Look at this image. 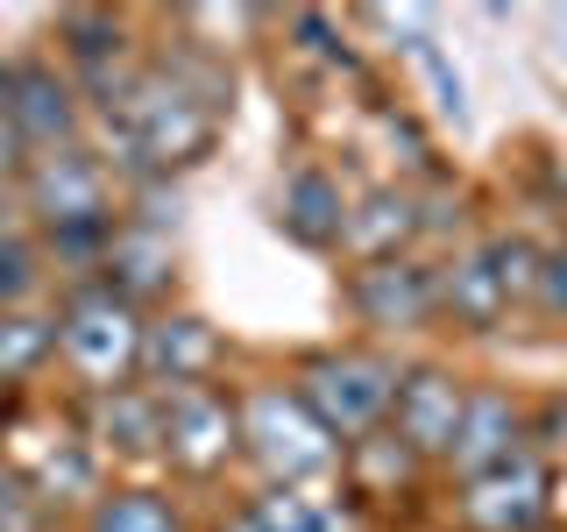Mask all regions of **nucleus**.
Listing matches in <instances>:
<instances>
[{
	"label": "nucleus",
	"mask_w": 567,
	"mask_h": 532,
	"mask_svg": "<svg viewBox=\"0 0 567 532\" xmlns=\"http://www.w3.org/2000/svg\"><path fill=\"white\" fill-rule=\"evenodd\" d=\"M106 129L142 171H171L213 142V100H199L177 71H128L106 93Z\"/></svg>",
	"instance_id": "1"
},
{
	"label": "nucleus",
	"mask_w": 567,
	"mask_h": 532,
	"mask_svg": "<svg viewBox=\"0 0 567 532\" xmlns=\"http://www.w3.org/2000/svg\"><path fill=\"white\" fill-rule=\"evenodd\" d=\"M235 412H241V454L256 461L277 490L312 483V475H327L333 461H341V440H333L327 426L312 419V405L284 383H248L235 398Z\"/></svg>",
	"instance_id": "2"
},
{
	"label": "nucleus",
	"mask_w": 567,
	"mask_h": 532,
	"mask_svg": "<svg viewBox=\"0 0 567 532\" xmlns=\"http://www.w3.org/2000/svg\"><path fill=\"white\" fill-rule=\"evenodd\" d=\"M58 362L93 390V398L135 383V369H142V306H128V298L106 291V284L71 291L64 313H58Z\"/></svg>",
	"instance_id": "3"
},
{
	"label": "nucleus",
	"mask_w": 567,
	"mask_h": 532,
	"mask_svg": "<svg viewBox=\"0 0 567 532\" xmlns=\"http://www.w3.org/2000/svg\"><path fill=\"white\" fill-rule=\"evenodd\" d=\"M22 192H29V213L58 235V248H100L114 242V200H106V171L93 150H43L29 156L22 171Z\"/></svg>",
	"instance_id": "4"
},
{
	"label": "nucleus",
	"mask_w": 567,
	"mask_h": 532,
	"mask_svg": "<svg viewBox=\"0 0 567 532\" xmlns=\"http://www.w3.org/2000/svg\"><path fill=\"white\" fill-rule=\"evenodd\" d=\"M298 398L312 405V419L327 426L333 440H362L390 426V398H398V369L369 348H333V355H312L298 369Z\"/></svg>",
	"instance_id": "5"
},
{
	"label": "nucleus",
	"mask_w": 567,
	"mask_h": 532,
	"mask_svg": "<svg viewBox=\"0 0 567 532\" xmlns=\"http://www.w3.org/2000/svg\"><path fill=\"white\" fill-rule=\"evenodd\" d=\"M164 398V461L185 475H220L241 454V412L227 390L185 383V390H156Z\"/></svg>",
	"instance_id": "6"
},
{
	"label": "nucleus",
	"mask_w": 567,
	"mask_h": 532,
	"mask_svg": "<svg viewBox=\"0 0 567 532\" xmlns=\"http://www.w3.org/2000/svg\"><path fill=\"white\" fill-rule=\"evenodd\" d=\"M546 497H554L546 461L518 448L511 461H496V469H483V475L461 483V525H468V532H539Z\"/></svg>",
	"instance_id": "7"
},
{
	"label": "nucleus",
	"mask_w": 567,
	"mask_h": 532,
	"mask_svg": "<svg viewBox=\"0 0 567 532\" xmlns=\"http://www.w3.org/2000/svg\"><path fill=\"white\" fill-rule=\"evenodd\" d=\"M461 405H468V383H461L454 369H440V362L398 369V398H390V433H398L419 461H447L454 426H461Z\"/></svg>",
	"instance_id": "8"
},
{
	"label": "nucleus",
	"mask_w": 567,
	"mask_h": 532,
	"mask_svg": "<svg viewBox=\"0 0 567 532\" xmlns=\"http://www.w3.org/2000/svg\"><path fill=\"white\" fill-rule=\"evenodd\" d=\"M348 306L377 334H419L425 319L440 313V284L412 256H383V263H362V270L348 277Z\"/></svg>",
	"instance_id": "9"
},
{
	"label": "nucleus",
	"mask_w": 567,
	"mask_h": 532,
	"mask_svg": "<svg viewBox=\"0 0 567 532\" xmlns=\"http://www.w3.org/2000/svg\"><path fill=\"white\" fill-rule=\"evenodd\" d=\"M0 121L22 135L29 156L79 142V100H71V85L50 64H8L0 71Z\"/></svg>",
	"instance_id": "10"
},
{
	"label": "nucleus",
	"mask_w": 567,
	"mask_h": 532,
	"mask_svg": "<svg viewBox=\"0 0 567 532\" xmlns=\"http://www.w3.org/2000/svg\"><path fill=\"white\" fill-rule=\"evenodd\" d=\"M433 284H440V313H447L461 334L504 327V313L518 306V298H511V277H504V256H496V242L461 248L447 270H433Z\"/></svg>",
	"instance_id": "11"
},
{
	"label": "nucleus",
	"mask_w": 567,
	"mask_h": 532,
	"mask_svg": "<svg viewBox=\"0 0 567 532\" xmlns=\"http://www.w3.org/2000/svg\"><path fill=\"white\" fill-rule=\"evenodd\" d=\"M213 369H220V334H213L199 313H156V319H142V377H150V390L206 383Z\"/></svg>",
	"instance_id": "12"
},
{
	"label": "nucleus",
	"mask_w": 567,
	"mask_h": 532,
	"mask_svg": "<svg viewBox=\"0 0 567 532\" xmlns=\"http://www.w3.org/2000/svg\"><path fill=\"white\" fill-rule=\"evenodd\" d=\"M518 433H525L518 398H504V390H468L461 426H454V448H447V469H461V483H468V475H483V469L518 454Z\"/></svg>",
	"instance_id": "13"
},
{
	"label": "nucleus",
	"mask_w": 567,
	"mask_h": 532,
	"mask_svg": "<svg viewBox=\"0 0 567 532\" xmlns=\"http://www.w3.org/2000/svg\"><path fill=\"white\" fill-rule=\"evenodd\" d=\"M93 448L121 454V461H150L164 454V398L150 383H121L93 398Z\"/></svg>",
	"instance_id": "14"
},
{
	"label": "nucleus",
	"mask_w": 567,
	"mask_h": 532,
	"mask_svg": "<svg viewBox=\"0 0 567 532\" xmlns=\"http://www.w3.org/2000/svg\"><path fill=\"white\" fill-rule=\"evenodd\" d=\"M171 242L164 235H156V227H114V242H106V256H100V284H106V291H121V298H128V306H142V298H156V291H164V284H171Z\"/></svg>",
	"instance_id": "15"
},
{
	"label": "nucleus",
	"mask_w": 567,
	"mask_h": 532,
	"mask_svg": "<svg viewBox=\"0 0 567 532\" xmlns=\"http://www.w3.org/2000/svg\"><path fill=\"white\" fill-rule=\"evenodd\" d=\"M425 227V213L412 192H369V200H354L348 206V227H341V242L354 248L362 263H383V256H404V242H412Z\"/></svg>",
	"instance_id": "16"
},
{
	"label": "nucleus",
	"mask_w": 567,
	"mask_h": 532,
	"mask_svg": "<svg viewBox=\"0 0 567 532\" xmlns=\"http://www.w3.org/2000/svg\"><path fill=\"white\" fill-rule=\"evenodd\" d=\"M284 235L291 242H306V248H333L341 242V227H348V200H341V185H333L327 171H298L291 185H284Z\"/></svg>",
	"instance_id": "17"
},
{
	"label": "nucleus",
	"mask_w": 567,
	"mask_h": 532,
	"mask_svg": "<svg viewBox=\"0 0 567 532\" xmlns=\"http://www.w3.org/2000/svg\"><path fill=\"white\" fill-rule=\"evenodd\" d=\"M412 475H419V454L404 448L390 426H377V433H362V440H348V483H354V497H398Z\"/></svg>",
	"instance_id": "18"
},
{
	"label": "nucleus",
	"mask_w": 567,
	"mask_h": 532,
	"mask_svg": "<svg viewBox=\"0 0 567 532\" xmlns=\"http://www.w3.org/2000/svg\"><path fill=\"white\" fill-rule=\"evenodd\" d=\"M85 532H185V519L156 490H100V504L85 511Z\"/></svg>",
	"instance_id": "19"
},
{
	"label": "nucleus",
	"mask_w": 567,
	"mask_h": 532,
	"mask_svg": "<svg viewBox=\"0 0 567 532\" xmlns=\"http://www.w3.org/2000/svg\"><path fill=\"white\" fill-rule=\"evenodd\" d=\"M58 355V319L43 313H0V383H22Z\"/></svg>",
	"instance_id": "20"
},
{
	"label": "nucleus",
	"mask_w": 567,
	"mask_h": 532,
	"mask_svg": "<svg viewBox=\"0 0 567 532\" xmlns=\"http://www.w3.org/2000/svg\"><path fill=\"white\" fill-rule=\"evenodd\" d=\"M248 511H256L262 525H277V532H333L327 511H319L312 497H298V490H270V497H256Z\"/></svg>",
	"instance_id": "21"
},
{
	"label": "nucleus",
	"mask_w": 567,
	"mask_h": 532,
	"mask_svg": "<svg viewBox=\"0 0 567 532\" xmlns=\"http://www.w3.org/2000/svg\"><path fill=\"white\" fill-rule=\"evenodd\" d=\"M64 35H71V58H85V64H106V50L121 58V22L114 14H64Z\"/></svg>",
	"instance_id": "22"
},
{
	"label": "nucleus",
	"mask_w": 567,
	"mask_h": 532,
	"mask_svg": "<svg viewBox=\"0 0 567 532\" xmlns=\"http://www.w3.org/2000/svg\"><path fill=\"white\" fill-rule=\"evenodd\" d=\"M35 284V248L22 235H0V313H14Z\"/></svg>",
	"instance_id": "23"
},
{
	"label": "nucleus",
	"mask_w": 567,
	"mask_h": 532,
	"mask_svg": "<svg viewBox=\"0 0 567 532\" xmlns=\"http://www.w3.org/2000/svg\"><path fill=\"white\" fill-rule=\"evenodd\" d=\"M0 532H43V497L14 469H0Z\"/></svg>",
	"instance_id": "24"
},
{
	"label": "nucleus",
	"mask_w": 567,
	"mask_h": 532,
	"mask_svg": "<svg viewBox=\"0 0 567 532\" xmlns=\"http://www.w3.org/2000/svg\"><path fill=\"white\" fill-rule=\"evenodd\" d=\"M532 306L546 319H567V248H546L539 256V284H532Z\"/></svg>",
	"instance_id": "25"
},
{
	"label": "nucleus",
	"mask_w": 567,
	"mask_h": 532,
	"mask_svg": "<svg viewBox=\"0 0 567 532\" xmlns=\"http://www.w3.org/2000/svg\"><path fill=\"white\" fill-rule=\"evenodd\" d=\"M412 50H419V64H425V79H433V93H440V114H454V121H461V114H468V106H461V79H454V71H447V64H440V50H433V43H425V35H419V43H412Z\"/></svg>",
	"instance_id": "26"
},
{
	"label": "nucleus",
	"mask_w": 567,
	"mask_h": 532,
	"mask_svg": "<svg viewBox=\"0 0 567 532\" xmlns=\"http://www.w3.org/2000/svg\"><path fill=\"white\" fill-rule=\"evenodd\" d=\"M227 532H277V525H262V519H256V511H241V519H235V525H227Z\"/></svg>",
	"instance_id": "27"
},
{
	"label": "nucleus",
	"mask_w": 567,
	"mask_h": 532,
	"mask_svg": "<svg viewBox=\"0 0 567 532\" xmlns=\"http://www.w3.org/2000/svg\"><path fill=\"white\" fill-rule=\"evenodd\" d=\"M554 433H560V448H567V405H560V412H554Z\"/></svg>",
	"instance_id": "28"
}]
</instances>
